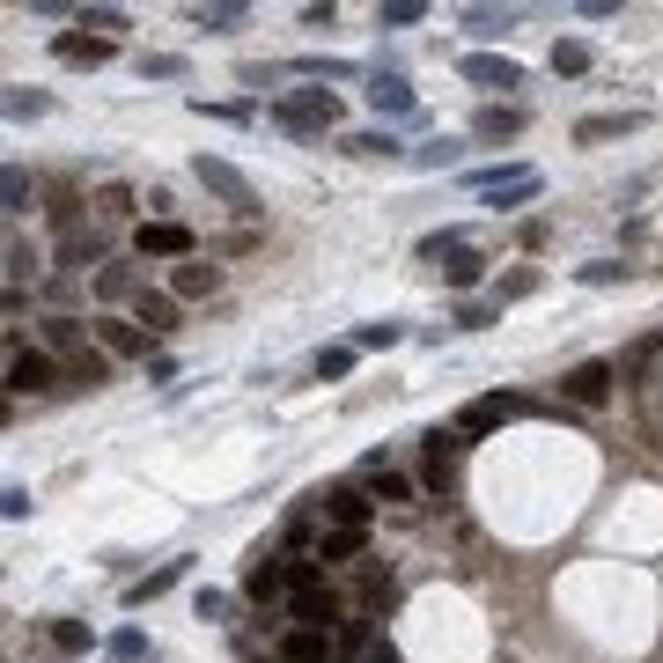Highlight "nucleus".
Here are the masks:
<instances>
[{"instance_id":"28","label":"nucleus","mask_w":663,"mask_h":663,"mask_svg":"<svg viewBox=\"0 0 663 663\" xmlns=\"http://www.w3.org/2000/svg\"><path fill=\"white\" fill-rule=\"evenodd\" d=\"M340 147H346V155H384V163H398V155H413V147L398 141L391 125H362V133H346Z\"/></svg>"},{"instance_id":"10","label":"nucleus","mask_w":663,"mask_h":663,"mask_svg":"<svg viewBox=\"0 0 663 663\" xmlns=\"http://www.w3.org/2000/svg\"><path fill=\"white\" fill-rule=\"evenodd\" d=\"M192 177H199L214 199H229L236 214H258V192H251V177L236 170V163H221V155H192Z\"/></svg>"},{"instance_id":"53","label":"nucleus","mask_w":663,"mask_h":663,"mask_svg":"<svg viewBox=\"0 0 663 663\" xmlns=\"http://www.w3.org/2000/svg\"><path fill=\"white\" fill-rule=\"evenodd\" d=\"M362 663H398V649H384V641H376V649H368Z\"/></svg>"},{"instance_id":"43","label":"nucleus","mask_w":663,"mask_h":663,"mask_svg":"<svg viewBox=\"0 0 663 663\" xmlns=\"http://www.w3.org/2000/svg\"><path fill=\"white\" fill-rule=\"evenodd\" d=\"M354 362H362L354 346H318V362H310V368H318L324 384H340V376H354Z\"/></svg>"},{"instance_id":"46","label":"nucleus","mask_w":663,"mask_h":663,"mask_svg":"<svg viewBox=\"0 0 663 663\" xmlns=\"http://www.w3.org/2000/svg\"><path fill=\"white\" fill-rule=\"evenodd\" d=\"M141 81H185V52H147Z\"/></svg>"},{"instance_id":"52","label":"nucleus","mask_w":663,"mask_h":663,"mask_svg":"<svg viewBox=\"0 0 663 663\" xmlns=\"http://www.w3.org/2000/svg\"><path fill=\"white\" fill-rule=\"evenodd\" d=\"M332 15H340V8H332V0H318V8H302V30H332Z\"/></svg>"},{"instance_id":"29","label":"nucleus","mask_w":663,"mask_h":663,"mask_svg":"<svg viewBox=\"0 0 663 663\" xmlns=\"http://www.w3.org/2000/svg\"><path fill=\"white\" fill-rule=\"evenodd\" d=\"M133 214H141V192H133L125 177H111V185L97 192V221L103 229H119V221H133Z\"/></svg>"},{"instance_id":"25","label":"nucleus","mask_w":663,"mask_h":663,"mask_svg":"<svg viewBox=\"0 0 663 663\" xmlns=\"http://www.w3.org/2000/svg\"><path fill=\"white\" fill-rule=\"evenodd\" d=\"M442 288H457V295H472V288H479V280H487V251H479V244H465V251H450V258H442Z\"/></svg>"},{"instance_id":"23","label":"nucleus","mask_w":663,"mask_h":663,"mask_svg":"<svg viewBox=\"0 0 663 663\" xmlns=\"http://www.w3.org/2000/svg\"><path fill=\"white\" fill-rule=\"evenodd\" d=\"M37 280H45V251L23 229H8V288H37Z\"/></svg>"},{"instance_id":"44","label":"nucleus","mask_w":663,"mask_h":663,"mask_svg":"<svg viewBox=\"0 0 663 663\" xmlns=\"http://www.w3.org/2000/svg\"><path fill=\"white\" fill-rule=\"evenodd\" d=\"M406 163H413V170H450V163H457V141H450V133H442V141L413 147V155H406Z\"/></svg>"},{"instance_id":"14","label":"nucleus","mask_w":663,"mask_h":663,"mask_svg":"<svg viewBox=\"0 0 663 663\" xmlns=\"http://www.w3.org/2000/svg\"><path fill=\"white\" fill-rule=\"evenodd\" d=\"M362 487H368L376 509H406V501L420 494V479H406L398 465H384V450H376V457H362Z\"/></svg>"},{"instance_id":"39","label":"nucleus","mask_w":663,"mask_h":663,"mask_svg":"<svg viewBox=\"0 0 663 663\" xmlns=\"http://www.w3.org/2000/svg\"><path fill=\"white\" fill-rule=\"evenodd\" d=\"M457 332H487V324H501V302H494V295H472V302H457Z\"/></svg>"},{"instance_id":"18","label":"nucleus","mask_w":663,"mask_h":663,"mask_svg":"<svg viewBox=\"0 0 663 663\" xmlns=\"http://www.w3.org/2000/svg\"><path fill=\"white\" fill-rule=\"evenodd\" d=\"M125 318L141 324L147 340H163V332H177V318H185V302H177V295H170V288H147V295H141V302H133V310H125Z\"/></svg>"},{"instance_id":"11","label":"nucleus","mask_w":663,"mask_h":663,"mask_svg":"<svg viewBox=\"0 0 663 663\" xmlns=\"http://www.w3.org/2000/svg\"><path fill=\"white\" fill-rule=\"evenodd\" d=\"M89 295H97L103 310H133V302L147 295V273L133 266V258H111V266H103L97 280H89Z\"/></svg>"},{"instance_id":"30","label":"nucleus","mask_w":663,"mask_h":663,"mask_svg":"<svg viewBox=\"0 0 663 663\" xmlns=\"http://www.w3.org/2000/svg\"><path fill=\"white\" fill-rule=\"evenodd\" d=\"M362 545H368V531H324V539L310 545V561H324V567H346V561H362Z\"/></svg>"},{"instance_id":"40","label":"nucleus","mask_w":663,"mask_h":663,"mask_svg":"<svg viewBox=\"0 0 663 663\" xmlns=\"http://www.w3.org/2000/svg\"><path fill=\"white\" fill-rule=\"evenodd\" d=\"M539 288H545L539 266H516V273H501V280H494V302H523V295H539Z\"/></svg>"},{"instance_id":"16","label":"nucleus","mask_w":663,"mask_h":663,"mask_svg":"<svg viewBox=\"0 0 663 663\" xmlns=\"http://www.w3.org/2000/svg\"><path fill=\"white\" fill-rule=\"evenodd\" d=\"M340 589L324 583V589H295L288 597V627H318V634H332V627H340Z\"/></svg>"},{"instance_id":"5","label":"nucleus","mask_w":663,"mask_h":663,"mask_svg":"<svg viewBox=\"0 0 663 663\" xmlns=\"http://www.w3.org/2000/svg\"><path fill=\"white\" fill-rule=\"evenodd\" d=\"M310 509L324 516V531H368V523H376V501H368L362 479H340V487L310 494Z\"/></svg>"},{"instance_id":"21","label":"nucleus","mask_w":663,"mask_h":663,"mask_svg":"<svg viewBox=\"0 0 663 663\" xmlns=\"http://www.w3.org/2000/svg\"><path fill=\"white\" fill-rule=\"evenodd\" d=\"M214 288H221L214 251H199V258H185V266L170 273V295H177V302H199V295H214Z\"/></svg>"},{"instance_id":"41","label":"nucleus","mask_w":663,"mask_h":663,"mask_svg":"<svg viewBox=\"0 0 663 663\" xmlns=\"http://www.w3.org/2000/svg\"><path fill=\"white\" fill-rule=\"evenodd\" d=\"M413 23H428V0H384L376 8V30H413Z\"/></svg>"},{"instance_id":"22","label":"nucleus","mask_w":663,"mask_h":663,"mask_svg":"<svg viewBox=\"0 0 663 663\" xmlns=\"http://www.w3.org/2000/svg\"><path fill=\"white\" fill-rule=\"evenodd\" d=\"M280 74H295V81H368L354 59H332V52H302V59H288Z\"/></svg>"},{"instance_id":"6","label":"nucleus","mask_w":663,"mask_h":663,"mask_svg":"<svg viewBox=\"0 0 663 663\" xmlns=\"http://www.w3.org/2000/svg\"><path fill=\"white\" fill-rule=\"evenodd\" d=\"M244 597L258 612H273V605L288 612V553H280V545H258L244 561Z\"/></svg>"},{"instance_id":"17","label":"nucleus","mask_w":663,"mask_h":663,"mask_svg":"<svg viewBox=\"0 0 663 663\" xmlns=\"http://www.w3.org/2000/svg\"><path fill=\"white\" fill-rule=\"evenodd\" d=\"M457 74H465V81H479V89H523V67H516L509 52H465V59H457Z\"/></svg>"},{"instance_id":"33","label":"nucleus","mask_w":663,"mask_h":663,"mask_svg":"<svg viewBox=\"0 0 663 663\" xmlns=\"http://www.w3.org/2000/svg\"><path fill=\"white\" fill-rule=\"evenodd\" d=\"M332 649H340V656H354V663H362L368 649H376V634H368V612H346L340 627H332Z\"/></svg>"},{"instance_id":"31","label":"nucleus","mask_w":663,"mask_h":663,"mask_svg":"<svg viewBox=\"0 0 663 663\" xmlns=\"http://www.w3.org/2000/svg\"><path fill=\"white\" fill-rule=\"evenodd\" d=\"M457 23H465L479 45H494V37H509V30H516V8H465Z\"/></svg>"},{"instance_id":"13","label":"nucleus","mask_w":663,"mask_h":663,"mask_svg":"<svg viewBox=\"0 0 663 663\" xmlns=\"http://www.w3.org/2000/svg\"><path fill=\"white\" fill-rule=\"evenodd\" d=\"M133 251H141V258H177V266L199 258V244H192L185 221H141V229H133Z\"/></svg>"},{"instance_id":"34","label":"nucleus","mask_w":663,"mask_h":663,"mask_svg":"<svg viewBox=\"0 0 663 663\" xmlns=\"http://www.w3.org/2000/svg\"><path fill=\"white\" fill-rule=\"evenodd\" d=\"M74 30H89V37H111V45H119L125 30V8H74Z\"/></svg>"},{"instance_id":"27","label":"nucleus","mask_w":663,"mask_h":663,"mask_svg":"<svg viewBox=\"0 0 663 663\" xmlns=\"http://www.w3.org/2000/svg\"><path fill=\"white\" fill-rule=\"evenodd\" d=\"M641 125H649V111H597V119H575V141H619Z\"/></svg>"},{"instance_id":"45","label":"nucleus","mask_w":663,"mask_h":663,"mask_svg":"<svg viewBox=\"0 0 663 663\" xmlns=\"http://www.w3.org/2000/svg\"><path fill=\"white\" fill-rule=\"evenodd\" d=\"M244 23V8L236 0H214V8H192V30H236Z\"/></svg>"},{"instance_id":"20","label":"nucleus","mask_w":663,"mask_h":663,"mask_svg":"<svg viewBox=\"0 0 663 663\" xmlns=\"http://www.w3.org/2000/svg\"><path fill=\"white\" fill-rule=\"evenodd\" d=\"M111 37H89V30H59V37H52V59H59V67H103V59H111Z\"/></svg>"},{"instance_id":"9","label":"nucleus","mask_w":663,"mask_h":663,"mask_svg":"<svg viewBox=\"0 0 663 663\" xmlns=\"http://www.w3.org/2000/svg\"><path fill=\"white\" fill-rule=\"evenodd\" d=\"M362 97H368V111H376V119H413L420 111V97H413V81H406V74L398 67H368V81H362Z\"/></svg>"},{"instance_id":"12","label":"nucleus","mask_w":663,"mask_h":663,"mask_svg":"<svg viewBox=\"0 0 663 663\" xmlns=\"http://www.w3.org/2000/svg\"><path fill=\"white\" fill-rule=\"evenodd\" d=\"M97 354H111V362H147L155 346H147V332L125 318V310H103L97 318Z\"/></svg>"},{"instance_id":"38","label":"nucleus","mask_w":663,"mask_h":663,"mask_svg":"<svg viewBox=\"0 0 663 663\" xmlns=\"http://www.w3.org/2000/svg\"><path fill=\"white\" fill-rule=\"evenodd\" d=\"M398 340H406V324L384 318V324H354V340H346V346H354V354H391Z\"/></svg>"},{"instance_id":"47","label":"nucleus","mask_w":663,"mask_h":663,"mask_svg":"<svg viewBox=\"0 0 663 663\" xmlns=\"http://www.w3.org/2000/svg\"><path fill=\"white\" fill-rule=\"evenodd\" d=\"M45 111H52L45 89H8V119H15V125H23V119H45Z\"/></svg>"},{"instance_id":"36","label":"nucleus","mask_w":663,"mask_h":663,"mask_svg":"<svg viewBox=\"0 0 663 663\" xmlns=\"http://www.w3.org/2000/svg\"><path fill=\"white\" fill-rule=\"evenodd\" d=\"M103 656L111 663H155V641H147L141 627H119V634L103 641Z\"/></svg>"},{"instance_id":"7","label":"nucleus","mask_w":663,"mask_h":663,"mask_svg":"<svg viewBox=\"0 0 663 663\" xmlns=\"http://www.w3.org/2000/svg\"><path fill=\"white\" fill-rule=\"evenodd\" d=\"M52 258H59V273H74V280H97L103 266H111V229H74V236H59V251H52Z\"/></svg>"},{"instance_id":"4","label":"nucleus","mask_w":663,"mask_h":663,"mask_svg":"<svg viewBox=\"0 0 663 663\" xmlns=\"http://www.w3.org/2000/svg\"><path fill=\"white\" fill-rule=\"evenodd\" d=\"M37 391H67V368L30 340L8 346V398H37Z\"/></svg>"},{"instance_id":"2","label":"nucleus","mask_w":663,"mask_h":663,"mask_svg":"<svg viewBox=\"0 0 663 663\" xmlns=\"http://www.w3.org/2000/svg\"><path fill=\"white\" fill-rule=\"evenodd\" d=\"M420 450H428V457H420V494L450 501V494H457V465H465V435H457V428H428Z\"/></svg>"},{"instance_id":"49","label":"nucleus","mask_w":663,"mask_h":663,"mask_svg":"<svg viewBox=\"0 0 663 663\" xmlns=\"http://www.w3.org/2000/svg\"><path fill=\"white\" fill-rule=\"evenodd\" d=\"M391 567H362V597H368V605H391Z\"/></svg>"},{"instance_id":"8","label":"nucleus","mask_w":663,"mask_h":663,"mask_svg":"<svg viewBox=\"0 0 663 663\" xmlns=\"http://www.w3.org/2000/svg\"><path fill=\"white\" fill-rule=\"evenodd\" d=\"M531 413V398L523 391H487V398H472L465 413H457V435H494V428H509V420H523Z\"/></svg>"},{"instance_id":"51","label":"nucleus","mask_w":663,"mask_h":663,"mask_svg":"<svg viewBox=\"0 0 663 663\" xmlns=\"http://www.w3.org/2000/svg\"><path fill=\"white\" fill-rule=\"evenodd\" d=\"M0 516H8V523H23V516H30V487H8V494H0Z\"/></svg>"},{"instance_id":"50","label":"nucleus","mask_w":663,"mask_h":663,"mask_svg":"<svg viewBox=\"0 0 663 663\" xmlns=\"http://www.w3.org/2000/svg\"><path fill=\"white\" fill-rule=\"evenodd\" d=\"M192 612H199V619H229V589H199Z\"/></svg>"},{"instance_id":"15","label":"nucleus","mask_w":663,"mask_h":663,"mask_svg":"<svg viewBox=\"0 0 663 663\" xmlns=\"http://www.w3.org/2000/svg\"><path fill=\"white\" fill-rule=\"evenodd\" d=\"M612 384H619L612 362H575L561 376V398H567V406H605V398H612Z\"/></svg>"},{"instance_id":"26","label":"nucleus","mask_w":663,"mask_h":663,"mask_svg":"<svg viewBox=\"0 0 663 663\" xmlns=\"http://www.w3.org/2000/svg\"><path fill=\"white\" fill-rule=\"evenodd\" d=\"M30 199H37V185H30V170H23V163H8V170H0V214H8V229H23Z\"/></svg>"},{"instance_id":"19","label":"nucleus","mask_w":663,"mask_h":663,"mask_svg":"<svg viewBox=\"0 0 663 663\" xmlns=\"http://www.w3.org/2000/svg\"><path fill=\"white\" fill-rule=\"evenodd\" d=\"M273 656L280 663H340V649H332V634H318V627H288V634L273 641Z\"/></svg>"},{"instance_id":"32","label":"nucleus","mask_w":663,"mask_h":663,"mask_svg":"<svg viewBox=\"0 0 663 663\" xmlns=\"http://www.w3.org/2000/svg\"><path fill=\"white\" fill-rule=\"evenodd\" d=\"M185 575H192V561H163L155 575H141V583L125 589V605H147V597H163V589H177Z\"/></svg>"},{"instance_id":"42","label":"nucleus","mask_w":663,"mask_h":663,"mask_svg":"<svg viewBox=\"0 0 663 663\" xmlns=\"http://www.w3.org/2000/svg\"><path fill=\"white\" fill-rule=\"evenodd\" d=\"M589 59H597L589 37H561V45H553V74H589Z\"/></svg>"},{"instance_id":"48","label":"nucleus","mask_w":663,"mask_h":663,"mask_svg":"<svg viewBox=\"0 0 663 663\" xmlns=\"http://www.w3.org/2000/svg\"><path fill=\"white\" fill-rule=\"evenodd\" d=\"M575 280H583V288H619L627 266H619V258H589V266H575Z\"/></svg>"},{"instance_id":"1","label":"nucleus","mask_w":663,"mask_h":663,"mask_svg":"<svg viewBox=\"0 0 663 663\" xmlns=\"http://www.w3.org/2000/svg\"><path fill=\"white\" fill-rule=\"evenodd\" d=\"M340 119H346V103L332 97V89H295V97L273 103V125L295 133V141H318V133H332Z\"/></svg>"},{"instance_id":"37","label":"nucleus","mask_w":663,"mask_h":663,"mask_svg":"<svg viewBox=\"0 0 663 663\" xmlns=\"http://www.w3.org/2000/svg\"><path fill=\"white\" fill-rule=\"evenodd\" d=\"M45 641L59 649V656H89V649H97V634H89L81 619H52V627H45Z\"/></svg>"},{"instance_id":"3","label":"nucleus","mask_w":663,"mask_h":663,"mask_svg":"<svg viewBox=\"0 0 663 663\" xmlns=\"http://www.w3.org/2000/svg\"><path fill=\"white\" fill-rule=\"evenodd\" d=\"M37 346H45L59 368L81 362V354H97V318H74V310H45V318H37Z\"/></svg>"},{"instance_id":"35","label":"nucleus","mask_w":663,"mask_h":663,"mask_svg":"<svg viewBox=\"0 0 663 663\" xmlns=\"http://www.w3.org/2000/svg\"><path fill=\"white\" fill-rule=\"evenodd\" d=\"M111 354H81V362H67V391H103L111 384Z\"/></svg>"},{"instance_id":"24","label":"nucleus","mask_w":663,"mask_h":663,"mask_svg":"<svg viewBox=\"0 0 663 663\" xmlns=\"http://www.w3.org/2000/svg\"><path fill=\"white\" fill-rule=\"evenodd\" d=\"M523 125H531V111H523V103H487V111L472 119V141H516Z\"/></svg>"}]
</instances>
